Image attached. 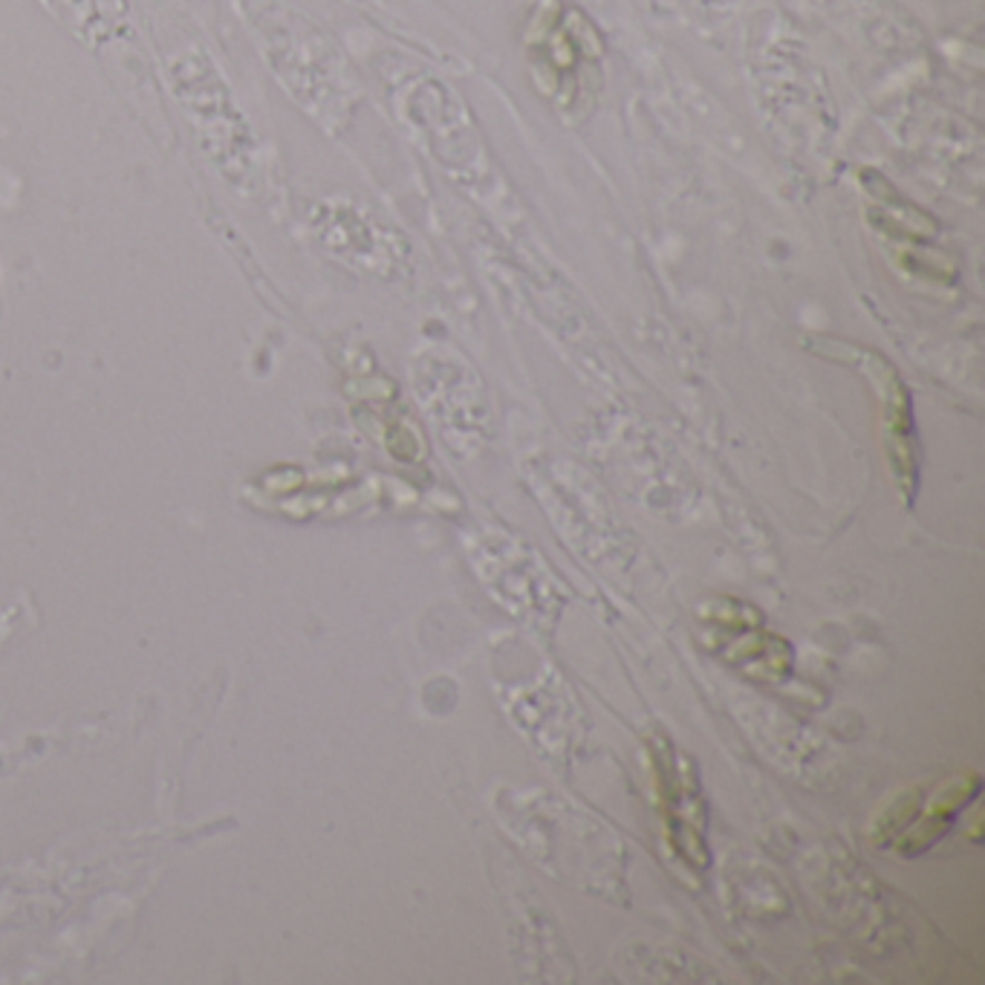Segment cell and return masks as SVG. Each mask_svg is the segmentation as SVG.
Wrapping results in <instances>:
<instances>
[{"label":"cell","mask_w":985,"mask_h":985,"mask_svg":"<svg viewBox=\"0 0 985 985\" xmlns=\"http://www.w3.org/2000/svg\"><path fill=\"white\" fill-rule=\"evenodd\" d=\"M535 90L567 121H584L604 87V41L587 14L564 0H540L524 29Z\"/></svg>","instance_id":"cell-1"},{"label":"cell","mask_w":985,"mask_h":985,"mask_svg":"<svg viewBox=\"0 0 985 985\" xmlns=\"http://www.w3.org/2000/svg\"><path fill=\"white\" fill-rule=\"evenodd\" d=\"M812 350L832 359V362L850 364L870 382L881 404V440L890 471L896 477L905 504H910L919 486V446H916L914 428V402H910L908 384L901 382L896 368L887 362L879 350L861 348L841 339H812Z\"/></svg>","instance_id":"cell-2"},{"label":"cell","mask_w":985,"mask_h":985,"mask_svg":"<svg viewBox=\"0 0 985 985\" xmlns=\"http://www.w3.org/2000/svg\"><path fill=\"white\" fill-rule=\"evenodd\" d=\"M919 807H921L919 789H910V792L899 794V801L887 809V812H881L876 827H872V838H876V843H894L901 832L908 830V823L914 821Z\"/></svg>","instance_id":"cell-7"},{"label":"cell","mask_w":985,"mask_h":985,"mask_svg":"<svg viewBox=\"0 0 985 985\" xmlns=\"http://www.w3.org/2000/svg\"><path fill=\"white\" fill-rule=\"evenodd\" d=\"M702 616L711 627H760V613L738 598H714L702 607Z\"/></svg>","instance_id":"cell-8"},{"label":"cell","mask_w":985,"mask_h":985,"mask_svg":"<svg viewBox=\"0 0 985 985\" xmlns=\"http://www.w3.org/2000/svg\"><path fill=\"white\" fill-rule=\"evenodd\" d=\"M979 787H983V780L974 772L945 780L943 789H936L934 798L928 803H921L916 818L908 823V830L901 832L890 847L901 856H919V852L930 850L950 830V823L957 821L965 803H972L977 798Z\"/></svg>","instance_id":"cell-5"},{"label":"cell","mask_w":985,"mask_h":985,"mask_svg":"<svg viewBox=\"0 0 985 985\" xmlns=\"http://www.w3.org/2000/svg\"><path fill=\"white\" fill-rule=\"evenodd\" d=\"M653 765L660 783V803L665 812L667 841L676 856L685 858L694 870L709 867V843H705V801L691 763L676 758L665 740L653 743Z\"/></svg>","instance_id":"cell-4"},{"label":"cell","mask_w":985,"mask_h":985,"mask_svg":"<svg viewBox=\"0 0 985 985\" xmlns=\"http://www.w3.org/2000/svg\"><path fill=\"white\" fill-rule=\"evenodd\" d=\"M725 647H731L725 653V660L731 665H738L743 674L754 676V680L783 682L792 671L794 656L787 638L760 631V627H754V633H745L743 638L731 636Z\"/></svg>","instance_id":"cell-6"},{"label":"cell","mask_w":985,"mask_h":985,"mask_svg":"<svg viewBox=\"0 0 985 985\" xmlns=\"http://www.w3.org/2000/svg\"><path fill=\"white\" fill-rule=\"evenodd\" d=\"M867 183V192L872 194V203L867 208V223H870L885 243H894L896 263L914 277H934L950 284L957 277V263L943 257L934 248V237H939V226L921 212L919 206L901 199L896 188L879 174H861Z\"/></svg>","instance_id":"cell-3"}]
</instances>
